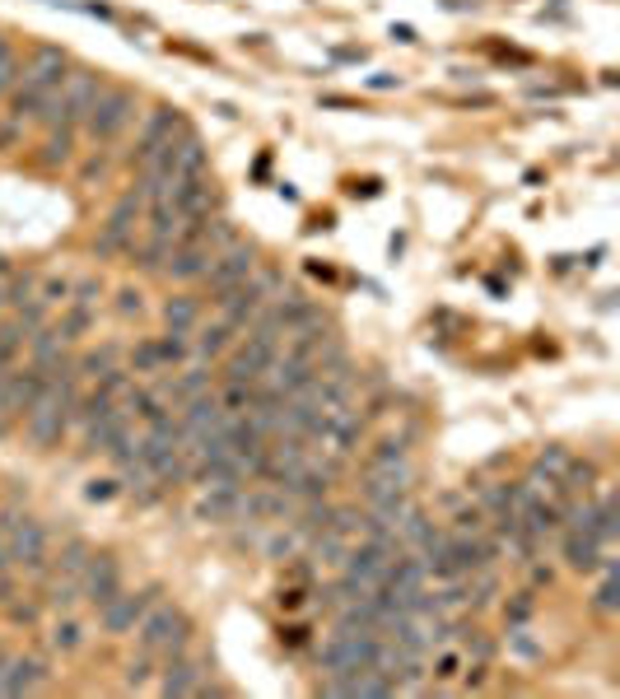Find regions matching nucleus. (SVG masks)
Listing matches in <instances>:
<instances>
[{
    "instance_id": "6e6d98bb",
    "label": "nucleus",
    "mask_w": 620,
    "mask_h": 699,
    "mask_svg": "<svg viewBox=\"0 0 620 699\" xmlns=\"http://www.w3.org/2000/svg\"><path fill=\"white\" fill-rule=\"evenodd\" d=\"M392 38H397V43H416V28H410V24H392Z\"/></svg>"
},
{
    "instance_id": "a878e982",
    "label": "nucleus",
    "mask_w": 620,
    "mask_h": 699,
    "mask_svg": "<svg viewBox=\"0 0 620 699\" xmlns=\"http://www.w3.org/2000/svg\"><path fill=\"white\" fill-rule=\"evenodd\" d=\"M350 550V541L341 536V532H318V536H308V555L318 559V565H341Z\"/></svg>"
},
{
    "instance_id": "5fc2aeb1",
    "label": "nucleus",
    "mask_w": 620,
    "mask_h": 699,
    "mask_svg": "<svg viewBox=\"0 0 620 699\" xmlns=\"http://www.w3.org/2000/svg\"><path fill=\"white\" fill-rule=\"evenodd\" d=\"M350 197H378V182H350Z\"/></svg>"
},
{
    "instance_id": "bb28decb",
    "label": "nucleus",
    "mask_w": 620,
    "mask_h": 699,
    "mask_svg": "<svg viewBox=\"0 0 620 699\" xmlns=\"http://www.w3.org/2000/svg\"><path fill=\"white\" fill-rule=\"evenodd\" d=\"M509 653L523 657V662H541V657H546V643L532 635L527 625H509Z\"/></svg>"
},
{
    "instance_id": "ea45409f",
    "label": "nucleus",
    "mask_w": 620,
    "mask_h": 699,
    "mask_svg": "<svg viewBox=\"0 0 620 699\" xmlns=\"http://www.w3.org/2000/svg\"><path fill=\"white\" fill-rule=\"evenodd\" d=\"M14 80H20V57H14V47L0 57V98L14 90Z\"/></svg>"
},
{
    "instance_id": "7ed1b4c3",
    "label": "nucleus",
    "mask_w": 620,
    "mask_h": 699,
    "mask_svg": "<svg viewBox=\"0 0 620 699\" xmlns=\"http://www.w3.org/2000/svg\"><path fill=\"white\" fill-rule=\"evenodd\" d=\"M103 84H108V80H103V70L71 66V70H65V80L57 84V94L43 103L38 121H43L47 131H75V127H84V117H90V108H94V98H98Z\"/></svg>"
},
{
    "instance_id": "58836bf2",
    "label": "nucleus",
    "mask_w": 620,
    "mask_h": 699,
    "mask_svg": "<svg viewBox=\"0 0 620 699\" xmlns=\"http://www.w3.org/2000/svg\"><path fill=\"white\" fill-rule=\"evenodd\" d=\"M98 299H103V285H98V280H75V285H71V304L98 308Z\"/></svg>"
},
{
    "instance_id": "f03ea898",
    "label": "nucleus",
    "mask_w": 620,
    "mask_h": 699,
    "mask_svg": "<svg viewBox=\"0 0 620 699\" xmlns=\"http://www.w3.org/2000/svg\"><path fill=\"white\" fill-rule=\"evenodd\" d=\"M65 70H71V57H65L61 47H51V43L33 47L28 61L20 66V80H14V90H10V98H14V121L38 117L43 103L57 94V84L65 80Z\"/></svg>"
},
{
    "instance_id": "79ce46f5",
    "label": "nucleus",
    "mask_w": 620,
    "mask_h": 699,
    "mask_svg": "<svg viewBox=\"0 0 620 699\" xmlns=\"http://www.w3.org/2000/svg\"><path fill=\"white\" fill-rule=\"evenodd\" d=\"M462 662H467L462 653H439V662H434V672H429V676H434V680H453L462 672Z\"/></svg>"
},
{
    "instance_id": "a211bd4d",
    "label": "nucleus",
    "mask_w": 620,
    "mask_h": 699,
    "mask_svg": "<svg viewBox=\"0 0 620 699\" xmlns=\"http://www.w3.org/2000/svg\"><path fill=\"white\" fill-rule=\"evenodd\" d=\"M192 350H196V359L201 364H215V359H224V355H229V350H234V336H238V327H229V322H205L201 318V327L192 331Z\"/></svg>"
},
{
    "instance_id": "f3484780",
    "label": "nucleus",
    "mask_w": 620,
    "mask_h": 699,
    "mask_svg": "<svg viewBox=\"0 0 620 699\" xmlns=\"http://www.w3.org/2000/svg\"><path fill=\"white\" fill-rule=\"evenodd\" d=\"M154 392H159L168 406H182V401H192L201 392H211V369L205 364H196V369H187V374H174V378H159L154 382Z\"/></svg>"
},
{
    "instance_id": "a19ab883",
    "label": "nucleus",
    "mask_w": 620,
    "mask_h": 699,
    "mask_svg": "<svg viewBox=\"0 0 620 699\" xmlns=\"http://www.w3.org/2000/svg\"><path fill=\"white\" fill-rule=\"evenodd\" d=\"M150 686V653L127 662V690H145Z\"/></svg>"
},
{
    "instance_id": "dca6fc26",
    "label": "nucleus",
    "mask_w": 620,
    "mask_h": 699,
    "mask_svg": "<svg viewBox=\"0 0 620 699\" xmlns=\"http://www.w3.org/2000/svg\"><path fill=\"white\" fill-rule=\"evenodd\" d=\"M560 555H564V565H570L574 573H593L601 565V555H607V546H601L593 532L560 528Z\"/></svg>"
},
{
    "instance_id": "c03bdc74",
    "label": "nucleus",
    "mask_w": 620,
    "mask_h": 699,
    "mask_svg": "<svg viewBox=\"0 0 620 699\" xmlns=\"http://www.w3.org/2000/svg\"><path fill=\"white\" fill-rule=\"evenodd\" d=\"M5 611H10V620L14 625H33V620H38V606H33V602H5Z\"/></svg>"
},
{
    "instance_id": "9b49d317",
    "label": "nucleus",
    "mask_w": 620,
    "mask_h": 699,
    "mask_svg": "<svg viewBox=\"0 0 620 699\" xmlns=\"http://www.w3.org/2000/svg\"><path fill=\"white\" fill-rule=\"evenodd\" d=\"M80 592H84V602H90L94 611L108 606L117 592H122V565H117V555L94 550L90 565H84V573H80Z\"/></svg>"
},
{
    "instance_id": "423d86ee",
    "label": "nucleus",
    "mask_w": 620,
    "mask_h": 699,
    "mask_svg": "<svg viewBox=\"0 0 620 699\" xmlns=\"http://www.w3.org/2000/svg\"><path fill=\"white\" fill-rule=\"evenodd\" d=\"M135 117V90H127V84H103L90 117H84V131H90V140H98V145H108V140H117Z\"/></svg>"
},
{
    "instance_id": "f704fd0d",
    "label": "nucleus",
    "mask_w": 620,
    "mask_h": 699,
    "mask_svg": "<svg viewBox=\"0 0 620 699\" xmlns=\"http://www.w3.org/2000/svg\"><path fill=\"white\" fill-rule=\"evenodd\" d=\"M127 388H131V369H122V364H112L108 374H98V388H94V392H103L108 401H122V396H127Z\"/></svg>"
},
{
    "instance_id": "49530a36",
    "label": "nucleus",
    "mask_w": 620,
    "mask_h": 699,
    "mask_svg": "<svg viewBox=\"0 0 620 699\" xmlns=\"http://www.w3.org/2000/svg\"><path fill=\"white\" fill-rule=\"evenodd\" d=\"M117 495V481H90L84 485V499L90 503H103V499H112Z\"/></svg>"
},
{
    "instance_id": "603ef678",
    "label": "nucleus",
    "mask_w": 620,
    "mask_h": 699,
    "mask_svg": "<svg viewBox=\"0 0 620 699\" xmlns=\"http://www.w3.org/2000/svg\"><path fill=\"white\" fill-rule=\"evenodd\" d=\"M103 173H108V159H103V154H98V159L84 164V178H103Z\"/></svg>"
},
{
    "instance_id": "f8f14e48",
    "label": "nucleus",
    "mask_w": 620,
    "mask_h": 699,
    "mask_svg": "<svg viewBox=\"0 0 620 699\" xmlns=\"http://www.w3.org/2000/svg\"><path fill=\"white\" fill-rule=\"evenodd\" d=\"M43 382H47V374L38 369V364H10V369H5V411L14 419H24L28 406L38 401Z\"/></svg>"
},
{
    "instance_id": "c756f323",
    "label": "nucleus",
    "mask_w": 620,
    "mask_h": 699,
    "mask_svg": "<svg viewBox=\"0 0 620 699\" xmlns=\"http://www.w3.org/2000/svg\"><path fill=\"white\" fill-rule=\"evenodd\" d=\"M462 639V657L467 662H490L494 657V639L486 635V629H457Z\"/></svg>"
},
{
    "instance_id": "6e6552de",
    "label": "nucleus",
    "mask_w": 620,
    "mask_h": 699,
    "mask_svg": "<svg viewBox=\"0 0 620 699\" xmlns=\"http://www.w3.org/2000/svg\"><path fill=\"white\" fill-rule=\"evenodd\" d=\"M10 559L14 569H24L28 579H47L51 573V546H47V528L38 518H20L10 528Z\"/></svg>"
},
{
    "instance_id": "3c124183",
    "label": "nucleus",
    "mask_w": 620,
    "mask_h": 699,
    "mask_svg": "<svg viewBox=\"0 0 620 699\" xmlns=\"http://www.w3.org/2000/svg\"><path fill=\"white\" fill-rule=\"evenodd\" d=\"M397 75H388V70H378V75H369V90H397Z\"/></svg>"
},
{
    "instance_id": "c85d7f7f",
    "label": "nucleus",
    "mask_w": 620,
    "mask_h": 699,
    "mask_svg": "<svg viewBox=\"0 0 620 699\" xmlns=\"http://www.w3.org/2000/svg\"><path fill=\"white\" fill-rule=\"evenodd\" d=\"M117 359H122V350H117V345H98V350H90V355H80L75 374L80 378H98V374H108Z\"/></svg>"
},
{
    "instance_id": "2eb2a0df",
    "label": "nucleus",
    "mask_w": 620,
    "mask_h": 699,
    "mask_svg": "<svg viewBox=\"0 0 620 699\" xmlns=\"http://www.w3.org/2000/svg\"><path fill=\"white\" fill-rule=\"evenodd\" d=\"M211 261H215L211 248H201V242H178V248L168 252V261H164V275L178 280V285H192V280H205Z\"/></svg>"
},
{
    "instance_id": "20e7f679",
    "label": "nucleus",
    "mask_w": 620,
    "mask_h": 699,
    "mask_svg": "<svg viewBox=\"0 0 620 699\" xmlns=\"http://www.w3.org/2000/svg\"><path fill=\"white\" fill-rule=\"evenodd\" d=\"M131 635H135V643H141V653L174 657V653H187V643H192L196 625H192V616H187V611L168 606V602H154L145 616H141V625L131 629Z\"/></svg>"
},
{
    "instance_id": "f257e3e1",
    "label": "nucleus",
    "mask_w": 620,
    "mask_h": 699,
    "mask_svg": "<svg viewBox=\"0 0 620 699\" xmlns=\"http://www.w3.org/2000/svg\"><path fill=\"white\" fill-rule=\"evenodd\" d=\"M75 401H80V374H75V364H65V369L47 374L38 401H33L28 415H24L28 443L38 448V452L61 448L65 429H71V406H75Z\"/></svg>"
},
{
    "instance_id": "9d476101",
    "label": "nucleus",
    "mask_w": 620,
    "mask_h": 699,
    "mask_svg": "<svg viewBox=\"0 0 620 699\" xmlns=\"http://www.w3.org/2000/svg\"><path fill=\"white\" fill-rule=\"evenodd\" d=\"M252 271H257V242L234 238L224 252H215L211 271H205V285H211V294H224V289L243 285V280H248Z\"/></svg>"
},
{
    "instance_id": "c9c22d12",
    "label": "nucleus",
    "mask_w": 620,
    "mask_h": 699,
    "mask_svg": "<svg viewBox=\"0 0 620 699\" xmlns=\"http://www.w3.org/2000/svg\"><path fill=\"white\" fill-rule=\"evenodd\" d=\"M131 374H164L159 369V350H154V341H141L131 350Z\"/></svg>"
},
{
    "instance_id": "09e8293b",
    "label": "nucleus",
    "mask_w": 620,
    "mask_h": 699,
    "mask_svg": "<svg viewBox=\"0 0 620 699\" xmlns=\"http://www.w3.org/2000/svg\"><path fill=\"white\" fill-rule=\"evenodd\" d=\"M303 602H308V588H285V592H281V606H285V611H299Z\"/></svg>"
},
{
    "instance_id": "de8ad7c7",
    "label": "nucleus",
    "mask_w": 620,
    "mask_h": 699,
    "mask_svg": "<svg viewBox=\"0 0 620 699\" xmlns=\"http://www.w3.org/2000/svg\"><path fill=\"white\" fill-rule=\"evenodd\" d=\"M308 635H313L308 625H285V629H281V643H289V649H303Z\"/></svg>"
},
{
    "instance_id": "ddd939ff",
    "label": "nucleus",
    "mask_w": 620,
    "mask_h": 699,
    "mask_svg": "<svg viewBox=\"0 0 620 699\" xmlns=\"http://www.w3.org/2000/svg\"><path fill=\"white\" fill-rule=\"evenodd\" d=\"M47 680H51V672H47L43 657H20L14 653L10 667H5V680H0V695H10V699L38 695V690H47Z\"/></svg>"
},
{
    "instance_id": "393cba45",
    "label": "nucleus",
    "mask_w": 620,
    "mask_h": 699,
    "mask_svg": "<svg viewBox=\"0 0 620 699\" xmlns=\"http://www.w3.org/2000/svg\"><path fill=\"white\" fill-rule=\"evenodd\" d=\"M75 159V131H51L38 150V164L43 168H65Z\"/></svg>"
},
{
    "instance_id": "4c0bfd02",
    "label": "nucleus",
    "mask_w": 620,
    "mask_h": 699,
    "mask_svg": "<svg viewBox=\"0 0 620 699\" xmlns=\"http://www.w3.org/2000/svg\"><path fill=\"white\" fill-rule=\"evenodd\" d=\"M532 611H537V597H532V592H518L513 602H504L509 625H527V620H532Z\"/></svg>"
},
{
    "instance_id": "7c9ffc66",
    "label": "nucleus",
    "mask_w": 620,
    "mask_h": 699,
    "mask_svg": "<svg viewBox=\"0 0 620 699\" xmlns=\"http://www.w3.org/2000/svg\"><path fill=\"white\" fill-rule=\"evenodd\" d=\"M80 643H84V629H80V620H71V616H65V611H61V620L51 625V649H57V653H75Z\"/></svg>"
},
{
    "instance_id": "2f4dec72",
    "label": "nucleus",
    "mask_w": 620,
    "mask_h": 699,
    "mask_svg": "<svg viewBox=\"0 0 620 699\" xmlns=\"http://www.w3.org/2000/svg\"><path fill=\"white\" fill-rule=\"evenodd\" d=\"M570 462H574V452H570V448H556V443H550V448H541L537 458H532V466H537V471H546L550 481H560L564 471H570Z\"/></svg>"
},
{
    "instance_id": "4d7b16f0",
    "label": "nucleus",
    "mask_w": 620,
    "mask_h": 699,
    "mask_svg": "<svg viewBox=\"0 0 620 699\" xmlns=\"http://www.w3.org/2000/svg\"><path fill=\"white\" fill-rule=\"evenodd\" d=\"M308 271L322 275V280H336V271H332V266H322V261H308Z\"/></svg>"
},
{
    "instance_id": "aec40b11",
    "label": "nucleus",
    "mask_w": 620,
    "mask_h": 699,
    "mask_svg": "<svg viewBox=\"0 0 620 699\" xmlns=\"http://www.w3.org/2000/svg\"><path fill=\"white\" fill-rule=\"evenodd\" d=\"M201 680H205V672L196 667V662H187L182 653H174L164 662V672H159V695H196Z\"/></svg>"
},
{
    "instance_id": "e433bc0d",
    "label": "nucleus",
    "mask_w": 620,
    "mask_h": 699,
    "mask_svg": "<svg viewBox=\"0 0 620 699\" xmlns=\"http://www.w3.org/2000/svg\"><path fill=\"white\" fill-rule=\"evenodd\" d=\"M33 294H38V299L47 304V308H65V304H71V280H57V275H51V280H43V289H33Z\"/></svg>"
},
{
    "instance_id": "a18cd8bd",
    "label": "nucleus",
    "mask_w": 620,
    "mask_h": 699,
    "mask_svg": "<svg viewBox=\"0 0 620 699\" xmlns=\"http://www.w3.org/2000/svg\"><path fill=\"white\" fill-rule=\"evenodd\" d=\"M332 61H336V66H365L369 51H365V47H332Z\"/></svg>"
},
{
    "instance_id": "13d9d810",
    "label": "nucleus",
    "mask_w": 620,
    "mask_h": 699,
    "mask_svg": "<svg viewBox=\"0 0 620 699\" xmlns=\"http://www.w3.org/2000/svg\"><path fill=\"white\" fill-rule=\"evenodd\" d=\"M10 657H14V653H5V649H0V680H5V667H10Z\"/></svg>"
},
{
    "instance_id": "0eeeda50",
    "label": "nucleus",
    "mask_w": 620,
    "mask_h": 699,
    "mask_svg": "<svg viewBox=\"0 0 620 699\" xmlns=\"http://www.w3.org/2000/svg\"><path fill=\"white\" fill-rule=\"evenodd\" d=\"M141 210H145V187L135 182V187L122 191V197H117V205L108 210V220H103V234H98V242H94V252H98V257H122V252H131L135 224H141Z\"/></svg>"
},
{
    "instance_id": "4468645a",
    "label": "nucleus",
    "mask_w": 620,
    "mask_h": 699,
    "mask_svg": "<svg viewBox=\"0 0 620 699\" xmlns=\"http://www.w3.org/2000/svg\"><path fill=\"white\" fill-rule=\"evenodd\" d=\"M174 205H178V215L182 220H205V215H215L219 210V187H215V178H187L182 187H178V197H174Z\"/></svg>"
},
{
    "instance_id": "6ab92c4d",
    "label": "nucleus",
    "mask_w": 620,
    "mask_h": 699,
    "mask_svg": "<svg viewBox=\"0 0 620 699\" xmlns=\"http://www.w3.org/2000/svg\"><path fill=\"white\" fill-rule=\"evenodd\" d=\"M28 364H38L43 374H57V369H65V341H61V331L57 327H38L28 336Z\"/></svg>"
},
{
    "instance_id": "39448f33",
    "label": "nucleus",
    "mask_w": 620,
    "mask_h": 699,
    "mask_svg": "<svg viewBox=\"0 0 620 699\" xmlns=\"http://www.w3.org/2000/svg\"><path fill=\"white\" fill-rule=\"evenodd\" d=\"M281 294V275L275 271H252L243 285H234V289H224L215 294V308H219V318L238 327V331H248L257 318H262V308Z\"/></svg>"
},
{
    "instance_id": "8fccbe9b",
    "label": "nucleus",
    "mask_w": 620,
    "mask_h": 699,
    "mask_svg": "<svg viewBox=\"0 0 620 699\" xmlns=\"http://www.w3.org/2000/svg\"><path fill=\"white\" fill-rule=\"evenodd\" d=\"M10 425H14V415L5 411V369H0V434H10Z\"/></svg>"
},
{
    "instance_id": "37998d69",
    "label": "nucleus",
    "mask_w": 620,
    "mask_h": 699,
    "mask_svg": "<svg viewBox=\"0 0 620 699\" xmlns=\"http://www.w3.org/2000/svg\"><path fill=\"white\" fill-rule=\"evenodd\" d=\"M117 312H122V318H141V312H145L141 289H122V294H117Z\"/></svg>"
},
{
    "instance_id": "b1692460",
    "label": "nucleus",
    "mask_w": 620,
    "mask_h": 699,
    "mask_svg": "<svg viewBox=\"0 0 620 699\" xmlns=\"http://www.w3.org/2000/svg\"><path fill=\"white\" fill-rule=\"evenodd\" d=\"M168 252H174V242L159 238V234H145L141 242H131V266H141V271H164Z\"/></svg>"
},
{
    "instance_id": "473e14b6",
    "label": "nucleus",
    "mask_w": 620,
    "mask_h": 699,
    "mask_svg": "<svg viewBox=\"0 0 620 699\" xmlns=\"http://www.w3.org/2000/svg\"><path fill=\"white\" fill-rule=\"evenodd\" d=\"M252 401H257V382H229L224 396H219V411L243 415V411H252Z\"/></svg>"
},
{
    "instance_id": "4be33fe9",
    "label": "nucleus",
    "mask_w": 620,
    "mask_h": 699,
    "mask_svg": "<svg viewBox=\"0 0 620 699\" xmlns=\"http://www.w3.org/2000/svg\"><path fill=\"white\" fill-rule=\"evenodd\" d=\"M238 499H243V485L238 489H205V499L196 503L201 522H238Z\"/></svg>"
},
{
    "instance_id": "5701e85b",
    "label": "nucleus",
    "mask_w": 620,
    "mask_h": 699,
    "mask_svg": "<svg viewBox=\"0 0 620 699\" xmlns=\"http://www.w3.org/2000/svg\"><path fill=\"white\" fill-rule=\"evenodd\" d=\"M90 555H94L90 541H84V536H71L57 555H51V579H80L84 565H90Z\"/></svg>"
},
{
    "instance_id": "cd10ccee",
    "label": "nucleus",
    "mask_w": 620,
    "mask_h": 699,
    "mask_svg": "<svg viewBox=\"0 0 620 699\" xmlns=\"http://www.w3.org/2000/svg\"><path fill=\"white\" fill-rule=\"evenodd\" d=\"M90 327H94V308H84V304H65V318L57 322V331H61V341H65V345H75Z\"/></svg>"
},
{
    "instance_id": "412c9836",
    "label": "nucleus",
    "mask_w": 620,
    "mask_h": 699,
    "mask_svg": "<svg viewBox=\"0 0 620 699\" xmlns=\"http://www.w3.org/2000/svg\"><path fill=\"white\" fill-rule=\"evenodd\" d=\"M201 318H205V299H196V294H174V299L164 304L168 331H182V336H192V331L201 327Z\"/></svg>"
},
{
    "instance_id": "864d4df0",
    "label": "nucleus",
    "mask_w": 620,
    "mask_h": 699,
    "mask_svg": "<svg viewBox=\"0 0 620 699\" xmlns=\"http://www.w3.org/2000/svg\"><path fill=\"white\" fill-rule=\"evenodd\" d=\"M550 579H556V573H550L546 565H532V583L537 588H550Z\"/></svg>"
},
{
    "instance_id": "72a5a7b5",
    "label": "nucleus",
    "mask_w": 620,
    "mask_h": 699,
    "mask_svg": "<svg viewBox=\"0 0 620 699\" xmlns=\"http://www.w3.org/2000/svg\"><path fill=\"white\" fill-rule=\"evenodd\" d=\"M154 350H159V369H168V364H178V359L192 355V341H187L182 331H168V336L154 341Z\"/></svg>"
},
{
    "instance_id": "1a4fd4ad",
    "label": "nucleus",
    "mask_w": 620,
    "mask_h": 699,
    "mask_svg": "<svg viewBox=\"0 0 620 699\" xmlns=\"http://www.w3.org/2000/svg\"><path fill=\"white\" fill-rule=\"evenodd\" d=\"M159 602V588H145V592H117V597L108 606H98V625H103V635H112V639H122L131 635L135 625H141L145 611Z\"/></svg>"
}]
</instances>
